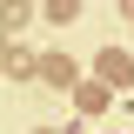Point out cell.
<instances>
[{
	"label": "cell",
	"mask_w": 134,
	"mask_h": 134,
	"mask_svg": "<svg viewBox=\"0 0 134 134\" xmlns=\"http://www.w3.org/2000/svg\"><path fill=\"white\" fill-rule=\"evenodd\" d=\"M40 74H47L54 87H74V60H67V54H47V60H40Z\"/></svg>",
	"instance_id": "3"
},
{
	"label": "cell",
	"mask_w": 134,
	"mask_h": 134,
	"mask_svg": "<svg viewBox=\"0 0 134 134\" xmlns=\"http://www.w3.org/2000/svg\"><path fill=\"white\" fill-rule=\"evenodd\" d=\"M34 134H54V127H34Z\"/></svg>",
	"instance_id": "7"
},
{
	"label": "cell",
	"mask_w": 134,
	"mask_h": 134,
	"mask_svg": "<svg viewBox=\"0 0 134 134\" xmlns=\"http://www.w3.org/2000/svg\"><path fill=\"white\" fill-rule=\"evenodd\" d=\"M74 100H81V114H100L107 107V87L100 81H74Z\"/></svg>",
	"instance_id": "2"
},
{
	"label": "cell",
	"mask_w": 134,
	"mask_h": 134,
	"mask_svg": "<svg viewBox=\"0 0 134 134\" xmlns=\"http://www.w3.org/2000/svg\"><path fill=\"white\" fill-rule=\"evenodd\" d=\"M81 14V0H47V20H74Z\"/></svg>",
	"instance_id": "5"
},
{
	"label": "cell",
	"mask_w": 134,
	"mask_h": 134,
	"mask_svg": "<svg viewBox=\"0 0 134 134\" xmlns=\"http://www.w3.org/2000/svg\"><path fill=\"white\" fill-rule=\"evenodd\" d=\"M27 20H34L27 0H7V7H0V27H27Z\"/></svg>",
	"instance_id": "4"
},
{
	"label": "cell",
	"mask_w": 134,
	"mask_h": 134,
	"mask_svg": "<svg viewBox=\"0 0 134 134\" xmlns=\"http://www.w3.org/2000/svg\"><path fill=\"white\" fill-rule=\"evenodd\" d=\"M121 14H127V20H134V0H121Z\"/></svg>",
	"instance_id": "6"
},
{
	"label": "cell",
	"mask_w": 134,
	"mask_h": 134,
	"mask_svg": "<svg viewBox=\"0 0 134 134\" xmlns=\"http://www.w3.org/2000/svg\"><path fill=\"white\" fill-rule=\"evenodd\" d=\"M94 67H100V81H114V87H127V81H134V60H127L121 47H107V54H100Z\"/></svg>",
	"instance_id": "1"
}]
</instances>
